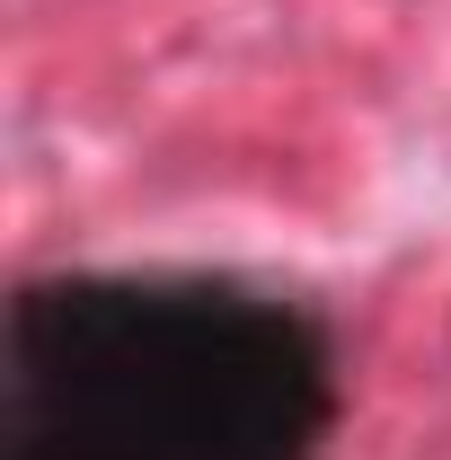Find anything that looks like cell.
Returning <instances> with one entry per match:
<instances>
[{
    "mask_svg": "<svg viewBox=\"0 0 451 460\" xmlns=\"http://www.w3.org/2000/svg\"><path fill=\"white\" fill-rule=\"evenodd\" d=\"M328 337L230 284H36L0 354V460H319Z\"/></svg>",
    "mask_w": 451,
    "mask_h": 460,
    "instance_id": "6da1fadb",
    "label": "cell"
}]
</instances>
